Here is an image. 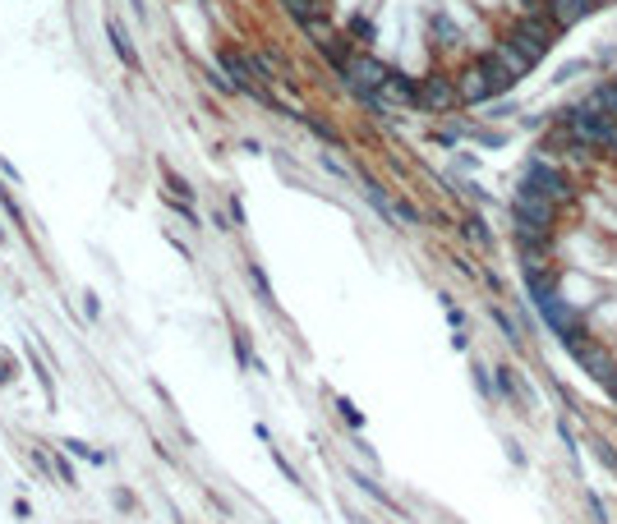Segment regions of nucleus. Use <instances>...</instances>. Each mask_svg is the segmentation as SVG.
I'll list each match as a JSON object with an SVG mask.
<instances>
[{"label": "nucleus", "mask_w": 617, "mask_h": 524, "mask_svg": "<svg viewBox=\"0 0 617 524\" xmlns=\"http://www.w3.org/2000/svg\"><path fill=\"white\" fill-rule=\"evenodd\" d=\"M392 74H397L392 65H382L378 56H364V51H355L351 65L341 69V78H345V84H351L364 102H378V93L388 88V78H392Z\"/></svg>", "instance_id": "6"}, {"label": "nucleus", "mask_w": 617, "mask_h": 524, "mask_svg": "<svg viewBox=\"0 0 617 524\" xmlns=\"http://www.w3.org/2000/svg\"><path fill=\"white\" fill-rule=\"evenodd\" d=\"M599 5H604V0H558V5H553V19H558V28H571L576 19L595 14Z\"/></svg>", "instance_id": "12"}, {"label": "nucleus", "mask_w": 617, "mask_h": 524, "mask_svg": "<svg viewBox=\"0 0 617 524\" xmlns=\"http://www.w3.org/2000/svg\"><path fill=\"white\" fill-rule=\"evenodd\" d=\"M562 345H567V354L576 359V364H581V373H590L595 382H604V377L617 369V354H613V345H608L604 336H595V332L586 327V322H581V327H576Z\"/></svg>", "instance_id": "5"}, {"label": "nucleus", "mask_w": 617, "mask_h": 524, "mask_svg": "<svg viewBox=\"0 0 617 524\" xmlns=\"http://www.w3.org/2000/svg\"><path fill=\"white\" fill-rule=\"evenodd\" d=\"M456 88H461V102H466V106H484V102L493 97V88H488V74L479 69V60H470L466 69L456 74Z\"/></svg>", "instance_id": "11"}, {"label": "nucleus", "mask_w": 617, "mask_h": 524, "mask_svg": "<svg viewBox=\"0 0 617 524\" xmlns=\"http://www.w3.org/2000/svg\"><path fill=\"white\" fill-rule=\"evenodd\" d=\"M415 106H424V111H456V106H466V102H461V88H456V74L419 78V84H415Z\"/></svg>", "instance_id": "7"}, {"label": "nucleus", "mask_w": 617, "mask_h": 524, "mask_svg": "<svg viewBox=\"0 0 617 524\" xmlns=\"http://www.w3.org/2000/svg\"><path fill=\"white\" fill-rule=\"evenodd\" d=\"M475 60H479V69L488 74V88H493V97H497V93H512V88L521 84V78H516V69L507 65V56L497 51V42H493L488 51H479Z\"/></svg>", "instance_id": "9"}, {"label": "nucleus", "mask_w": 617, "mask_h": 524, "mask_svg": "<svg viewBox=\"0 0 617 524\" xmlns=\"http://www.w3.org/2000/svg\"><path fill=\"white\" fill-rule=\"evenodd\" d=\"M558 267H549V262H530L525 267V290H530V304L539 308V304H549V299H558L562 290H558Z\"/></svg>", "instance_id": "10"}, {"label": "nucleus", "mask_w": 617, "mask_h": 524, "mask_svg": "<svg viewBox=\"0 0 617 524\" xmlns=\"http://www.w3.org/2000/svg\"><path fill=\"white\" fill-rule=\"evenodd\" d=\"M590 102H595V106H604V111L617 120V78H604V84L590 93Z\"/></svg>", "instance_id": "14"}, {"label": "nucleus", "mask_w": 617, "mask_h": 524, "mask_svg": "<svg viewBox=\"0 0 617 524\" xmlns=\"http://www.w3.org/2000/svg\"><path fill=\"white\" fill-rule=\"evenodd\" d=\"M493 386H497V395L507 400V405H525V391H521V382H516V369H493Z\"/></svg>", "instance_id": "13"}, {"label": "nucleus", "mask_w": 617, "mask_h": 524, "mask_svg": "<svg viewBox=\"0 0 617 524\" xmlns=\"http://www.w3.org/2000/svg\"><path fill=\"white\" fill-rule=\"evenodd\" d=\"M558 19L553 14H539V10H521L512 23H507V32H503V42H512L530 65H539L549 51H553V42H558Z\"/></svg>", "instance_id": "1"}, {"label": "nucleus", "mask_w": 617, "mask_h": 524, "mask_svg": "<svg viewBox=\"0 0 617 524\" xmlns=\"http://www.w3.org/2000/svg\"><path fill=\"white\" fill-rule=\"evenodd\" d=\"M493 322H497V327H503V336H507L512 345H521V327H516V322H512L503 308H497V304H493Z\"/></svg>", "instance_id": "15"}, {"label": "nucleus", "mask_w": 617, "mask_h": 524, "mask_svg": "<svg viewBox=\"0 0 617 524\" xmlns=\"http://www.w3.org/2000/svg\"><path fill=\"white\" fill-rule=\"evenodd\" d=\"M558 120H562L567 129L581 134L599 156H613V152H617V120H613L604 106H595L590 97H586V102H576V106H567Z\"/></svg>", "instance_id": "3"}, {"label": "nucleus", "mask_w": 617, "mask_h": 524, "mask_svg": "<svg viewBox=\"0 0 617 524\" xmlns=\"http://www.w3.org/2000/svg\"><path fill=\"white\" fill-rule=\"evenodd\" d=\"M599 460H604L608 469H617V441H599Z\"/></svg>", "instance_id": "16"}, {"label": "nucleus", "mask_w": 617, "mask_h": 524, "mask_svg": "<svg viewBox=\"0 0 617 524\" xmlns=\"http://www.w3.org/2000/svg\"><path fill=\"white\" fill-rule=\"evenodd\" d=\"M539 317H544V327L558 336V341H567L576 327H581V308H576L571 299H549V304H539Z\"/></svg>", "instance_id": "8"}, {"label": "nucleus", "mask_w": 617, "mask_h": 524, "mask_svg": "<svg viewBox=\"0 0 617 524\" xmlns=\"http://www.w3.org/2000/svg\"><path fill=\"white\" fill-rule=\"evenodd\" d=\"M521 5H525V10H539V14H553L558 0H521Z\"/></svg>", "instance_id": "17"}, {"label": "nucleus", "mask_w": 617, "mask_h": 524, "mask_svg": "<svg viewBox=\"0 0 617 524\" xmlns=\"http://www.w3.org/2000/svg\"><path fill=\"white\" fill-rule=\"evenodd\" d=\"M599 386H604V395H608V400H613V405H617V369H613V373H608V377H604Z\"/></svg>", "instance_id": "18"}, {"label": "nucleus", "mask_w": 617, "mask_h": 524, "mask_svg": "<svg viewBox=\"0 0 617 524\" xmlns=\"http://www.w3.org/2000/svg\"><path fill=\"white\" fill-rule=\"evenodd\" d=\"M562 217H567V208L549 203L544 193H534V189H525V184L512 193V230H534V235L553 239L558 226H562Z\"/></svg>", "instance_id": "4"}, {"label": "nucleus", "mask_w": 617, "mask_h": 524, "mask_svg": "<svg viewBox=\"0 0 617 524\" xmlns=\"http://www.w3.org/2000/svg\"><path fill=\"white\" fill-rule=\"evenodd\" d=\"M525 189H534V193H544L549 203H558V208H571L576 198H581V189H576V175H571V166L567 161H558V156H530V166H525V180H521Z\"/></svg>", "instance_id": "2"}]
</instances>
